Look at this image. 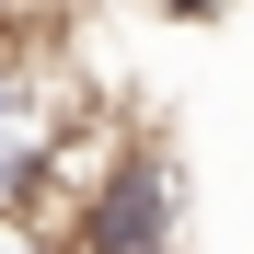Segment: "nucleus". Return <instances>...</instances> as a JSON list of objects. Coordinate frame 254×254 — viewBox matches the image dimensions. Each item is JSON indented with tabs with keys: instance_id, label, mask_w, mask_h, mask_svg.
I'll use <instances>...</instances> for the list:
<instances>
[{
	"instance_id": "1",
	"label": "nucleus",
	"mask_w": 254,
	"mask_h": 254,
	"mask_svg": "<svg viewBox=\"0 0 254 254\" xmlns=\"http://www.w3.org/2000/svg\"><path fill=\"white\" fill-rule=\"evenodd\" d=\"M47 231H58L69 254H185V174H174V150L127 127Z\"/></svg>"
},
{
	"instance_id": "5",
	"label": "nucleus",
	"mask_w": 254,
	"mask_h": 254,
	"mask_svg": "<svg viewBox=\"0 0 254 254\" xmlns=\"http://www.w3.org/2000/svg\"><path fill=\"white\" fill-rule=\"evenodd\" d=\"M0 23H23V0H0Z\"/></svg>"
},
{
	"instance_id": "4",
	"label": "nucleus",
	"mask_w": 254,
	"mask_h": 254,
	"mask_svg": "<svg viewBox=\"0 0 254 254\" xmlns=\"http://www.w3.org/2000/svg\"><path fill=\"white\" fill-rule=\"evenodd\" d=\"M150 12H162V23H220L231 0H150Z\"/></svg>"
},
{
	"instance_id": "3",
	"label": "nucleus",
	"mask_w": 254,
	"mask_h": 254,
	"mask_svg": "<svg viewBox=\"0 0 254 254\" xmlns=\"http://www.w3.org/2000/svg\"><path fill=\"white\" fill-rule=\"evenodd\" d=\"M0 254H69V243L35 220V208H0Z\"/></svg>"
},
{
	"instance_id": "2",
	"label": "nucleus",
	"mask_w": 254,
	"mask_h": 254,
	"mask_svg": "<svg viewBox=\"0 0 254 254\" xmlns=\"http://www.w3.org/2000/svg\"><path fill=\"white\" fill-rule=\"evenodd\" d=\"M81 116V81L58 58V35L35 23H0V208H35L47 196V162Z\"/></svg>"
}]
</instances>
